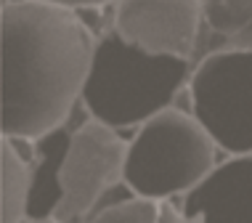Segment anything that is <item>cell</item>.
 I'll return each instance as SVG.
<instances>
[{"instance_id":"8992f818","label":"cell","mask_w":252,"mask_h":223,"mask_svg":"<svg viewBox=\"0 0 252 223\" xmlns=\"http://www.w3.org/2000/svg\"><path fill=\"white\" fill-rule=\"evenodd\" d=\"M202 22V0H117L114 8V32L154 56H196Z\"/></svg>"},{"instance_id":"52a82bcc","label":"cell","mask_w":252,"mask_h":223,"mask_svg":"<svg viewBox=\"0 0 252 223\" xmlns=\"http://www.w3.org/2000/svg\"><path fill=\"white\" fill-rule=\"evenodd\" d=\"M186 223H252V154L218 165L183 202Z\"/></svg>"},{"instance_id":"8fae6325","label":"cell","mask_w":252,"mask_h":223,"mask_svg":"<svg viewBox=\"0 0 252 223\" xmlns=\"http://www.w3.org/2000/svg\"><path fill=\"white\" fill-rule=\"evenodd\" d=\"M93 223H186V218L167 199L133 197L106 207L93 218Z\"/></svg>"},{"instance_id":"6da1fadb","label":"cell","mask_w":252,"mask_h":223,"mask_svg":"<svg viewBox=\"0 0 252 223\" xmlns=\"http://www.w3.org/2000/svg\"><path fill=\"white\" fill-rule=\"evenodd\" d=\"M3 138L37 141L59 130L83 96L96 40L74 8L5 0L0 13Z\"/></svg>"},{"instance_id":"277c9868","label":"cell","mask_w":252,"mask_h":223,"mask_svg":"<svg viewBox=\"0 0 252 223\" xmlns=\"http://www.w3.org/2000/svg\"><path fill=\"white\" fill-rule=\"evenodd\" d=\"M191 114L228 154H252V51H218L199 59L191 80Z\"/></svg>"},{"instance_id":"5b68a950","label":"cell","mask_w":252,"mask_h":223,"mask_svg":"<svg viewBox=\"0 0 252 223\" xmlns=\"http://www.w3.org/2000/svg\"><path fill=\"white\" fill-rule=\"evenodd\" d=\"M127 149L130 144H125L117 127L101 120L80 125L72 133L61 165V202L51 221L72 223L91 213L106 189L125 178Z\"/></svg>"},{"instance_id":"7c38bea8","label":"cell","mask_w":252,"mask_h":223,"mask_svg":"<svg viewBox=\"0 0 252 223\" xmlns=\"http://www.w3.org/2000/svg\"><path fill=\"white\" fill-rule=\"evenodd\" d=\"M45 3H56V5H66V8H96V5H106V3H117V0H45Z\"/></svg>"},{"instance_id":"7a4b0ae2","label":"cell","mask_w":252,"mask_h":223,"mask_svg":"<svg viewBox=\"0 0 252 223\" xmlns=\"http://www.w3.org/2000/svg\"><path fill=\"white\" fill-rule=\"evenodd\" d=\"M186 80H191V59L154 56L112 30L96 43L83 101L93 120L120 130L170 109Z\"/></svg>"},{"instance_id":"30bf717a","label":"cell","mask_w":252,"mask_h":223,"mask_svg":"<svg viewBox=\"0 0 252 223\" xmlns=\"http://www.w3.org/2000/svg\"><path fill=\"white\" fill-rule=\"evenodd\" d=\"M32 162L19 152L16 138H3L0 149V223H22L30 213Z\"/></svg>"},{"instance_id":"3957f363","label":"cell","mask_w":252,"mask_h":223,"mask_svg":"<svg viewBox=\"0 0 252 223\" xmlns=\"http://www.w3.org/2000/svg\"><path fill=\"white\" fill-rule=\"evenodd\" d=\"M215 149L194 114L165 109L146 120L130 141L125 184L135 197L149 199L189 194L215 170Z\"/></svg>"},{"instance_id":"ba28073f","label":"cell","mask_w":252,"mask_h":223,"mask_svg":"<svg viewBox=\"0 0 252 223\" xmlns=\"http://www.w3.org/2000/svg\"><path fill=\"white\" fill-rule=\"evenodd\" d=\"M204 22L196 56L218 51H252V0H202Z\"/></svg>"},{"instance_id":"9c48e42d","label":"cell","mask_w":252,"mask_h":223,"mask_svg":"<svg viewBox=\"0 0 252 223\" xmlns=\"http://www.w3.org/2000/svg\"><path fill=\"white\" fill-rule=\"evenodd\" d=\"M72 133L59 130L37 138V165L32 170V197H30V213L32 221H51L53 210L61 202V165H64L66 149H69Z\"/></svg>"}]
</instances>
